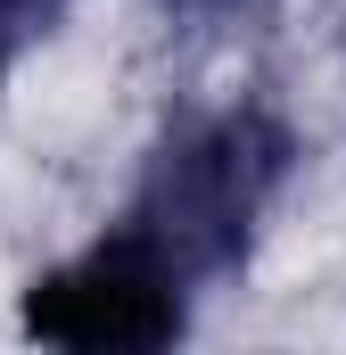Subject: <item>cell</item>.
Listing matches in <instances>:
<instances>
[{
    "instance_id": "obj_3",
    "label": "cell",
    "mask_w": 346,
    "mask_h": 355,
    "mask_svg": "<svg viewBox=\"0 0 346 355\" xmlns=\"http://www.w3.org/2000/svg\"><path fill=\"white\" fill-rule=\"evenodd\" d=\"M165 8H198V17H215V8H248V0H165Z\"/></svg>"
},
{
    "instance_id": "obj_1",
    "label": "cell",
    "mask_w": 346,
    "mask_h": 355,
    "mask_svg": "<svg viewBox=\"0 0 346 355\" xmlns=\"http://www.w3.org/2000/svg\"><path fill=\"white\" fill-rule=\"evenodd\" d=\"M305 174V132L264 91L190 99L140 149L116 215L75 257L42 265L17 331L75 355H149L198 331V306L256 265L280 198Z\"/></svg>"
},
{
    "instance_id": "obj_2",
    "label": "cell",
    "mask_w": 346,
    "mask_h": 355,
    "mask_svg": "<svg viewBox=\"0 0 346 355\" xmlns=\"http://www.w3.org/2000/svg\"><path fill=\"white\" fill-rule=\"evenodd\" d=\"M66 8H75V0H0V91H8V75L66 25Z\"/></svg>"
}]
</instances>
